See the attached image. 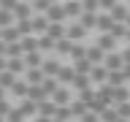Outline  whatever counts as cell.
I'll list each match as a JSON object with an SVG mask.
<instances>
[{"label": "cell", "instance_id": "13", "mask_svg": "<svg viewBox=\"0 0 130 122\" xmlns=\"http://www.w3.org/2000/svg\"><path fill=\"white\" fill-rule=\"evenodd\" d=\"M89 81H95V84H106V81H108V71H106L103 65H95L92 73H89Z\"/></svg>", "mask_w": 130, "mask_h": 122}, {"label": "cell", "instance_id": "35", "mask_svg": "<svg viewBox=\"0 0 130 122\" xmlns=\"http://www.w3.org/2000/svg\"><path fill=\"white\" fill-rule=\"evenodd\" d=\"M65 16H81V3H62Z\"/></svg>", "mask_w": 130, "mask_h": 122}, {"label": "cell", "instance_id": "40", "mask_svg": "<svg viewBox=\"0 0 130 122\" xmlns=\"http://www.w3.org/2000/svg\"><path fill=\"white\" fill-rule=\"evenodd\" d=\"M6 122H24V117L19 114V109H11V111H8V117H6Z\"/></svg>", "mask_w": 130, "mask_h": 122}, {"label": "cell", "instance_id": "8", "mask_svg": "<svg viewBox=\"0 0 130 122\" xmlns=\"http://www.w3.org/2000/svg\"><path fill=\"white\" fill-rule=\"evenodd\" d=\"M95 98L100 100V103L111 106V103H114V87H108V84H100V89L95 92Z\"/></svg>", "mask_w": 130, "mask_h": 122}, {"label": "cell", "instance_id": "14", "mask_svg": "<svg viewBox=\"0 0 130 122\" xmlns=\"http://www.w3.org/2000/svg\"><path fill=\"white\" fill-rule=\"evenodd\" d=\"M79 24L84 27V30H95V27H98V14H87V11H81Z\"/></svg>", "mask_w": 130, "mask_h": 122}, {"label": "cell", "instance_id": "17", "mask_svg": "<svg viewBox=\"0 0 130 122\" xmlns=\"http://www.w3.org/2000/svg\"><path fill=\"white\" fill-rule=\"evenodd\" d=\"M24 71H27V68H24V57H14V60H8V73L22 76Z\"/></svg>", "mask_w": 130, "mask_h": 122}, {"label": "cell", "instance_id": "52", "mask_svg": "<svg viewBox=\"0 0 130 122\" xmlns=\"http://www.w3.org/2000/svg\"><path fill=\"white\" fill-rule=\"evenodd\" d=\"M119 122H125V119H119Z\"/></svg>", "mask_w": 130, "mask_h": 122}, {"label": "cell", "instance_id": "33", "mask_svg": "<svg viewBox=\"0 0 130 122\" xmlns=\"http://www.w3.org/2000/svg\"><path fill=\"white\" fill-rule=\"evenodd\" d=\"M38 52H54V41L49 35H41L38 38Z\"/></svg>", "mask_w": 130, "mask_h": 122}, {"label": "cell", "instance_id": "15", "mask_svg": "<svg viewBox=\"0 0 130 122\" xmlns=\"http://www.w3.org/2000/svg\"><path fill=\"white\" fill-rule=\"evenodd\" d=\"M111 27H114L111 16H108V14H98V27H95V30H100L103 35H108V33H111Z\"/></svg>", "mask_w": 130, "mask_h": 122}, {"label": "cell", "instance_id": "7", "mask_svg": "<svg viewBox=\"0 0 130 122\" xmlns=\"http://www.w3.org/2000/svg\"><path fill=\"white\" fill-rule=\"evenodd\" d=\"M87 60H89L92 65H103V60H106V52H103L100 46H98V43H95V46H87Z\"/></svg>", "mask_w": 130, "mask_h": 122}, {"label": "cell", "instance_id": "19", "mask_svg": "<svg viewBox=\"0 0 130 122\" xmlns=\"http://www.w3.org/2000/svg\"><path fill=\"white\" fill-rule=\"evenodd\" d=\"M43 65V57H41V52H35V54H24V68L27 71H32V68H41Z\"/></svg>", "mask_w": 130, "mask_h": 122}, {"label": "cell", "instance_id": "3", "mask_svg": "<svg viewBox=\"0 0 130 122\" xmlns=\"http://www.w3.org/2000/svg\"><path fill=\"white\" fill-rule=\"evenodd\" d=\"M60 68H62V65L57 63L54 57H46V60H43V65H41V71H43V76H46V79H57Z\"/></svg>", "mask_w": 130, "mask_h": 122}, {"label": "cell", "instance_id": "47", "mask_svg": "<svg viewBox=\"0 0 130 122\" xmlns=\"http://www.w3.org/2000/svg\"><path fill=\"white\" fill-rule=\"evenodd\" d=\"M0 100H6V89L3 87H0Z\"/></svg>", "mask_w": 130, "mask_h": 122}, {"label": "cell", "instance_id": "36", "mask_svg": "<svg viewBox=\"0 0 130 122\" xmlns=\"http://www.w3.org/2000/svg\"><path fill=\"white\" fill-rule=\"evenodd\" d=\"M108 35H111L114 41H117V38H125V35H127V24H114Z\"/></svg>", "mask_w": 130, "mask_h": 122}, {"label": "cell", "instance_id": "9", "mask_svg": "<svg viewBox=\"0 0 130 122\" xmlns=\"http://www.w3.org/2000/svg\"><path fill=\"white\" fill-rule=\"evenodd\" d=\"M24 79H27V84H30V87H38V84H43V79H46V76H43V71H41V68H32V71H24Z\"/></svg>", "mask_w": 130, "mask_h": 122}, {"label": "cell", "instance_id": "34", "mask_svg": "<svg viewBox=\"0 0 130 122\" xmlns=\"http://www.w3.org/2000/svg\"><path fill=\"white\" fill-rule=\"evenodd\" d=\"M73 87L79 89V92H87V89H92V87H89V76H76V79H73Z\"/></svg>", "mask_w": 130, "mask_h": 122}, {"label": "cell", "instance_id": "21", "mask_svg": "<svg viewBox=\"0 0 130 122\" xmlns=\"http://www.w3.org/2000/svg\"><path fill=\"white\" fill-rule=\"evenodd\" d=\"M27 89H30V84H27V81H16L8 92H11V95H16V98H22V100H27Z\"/></svg>", "mask_w": 130, "mask_h": 122}, {"label": "cell", "instance_id": "1", "mask_svg": "<svg viewBox=\"0 0 130 122\" xmlns=\"http://www.w3.org/2000/svg\"><path fill=\"white\" fill-rule=\"evenodd\" d=\"M103 68L108 73H117V71H122V68H125V63H122V54H117V52H114V54H106V60H103Z\"/></svg>", "mask_w": 130, "mask_h": 122}, {"label": "cell", "instance_id": "43", "mask_svg": "<svg viewBox=\"0 0 130 122\" xmlns=\"http://www.w3.org/2000/svg\"><path fill=\"white\" fill-rule=\"evenodd\" d=\"M122 63L130 65V49H125V52H122Z\"/></svg>", "mask_w": 130, "mask_h": 122}, {"label": "cell", "instance_id": "6", "mask_svg": "<svg viewBox=\"0 0 130 122\" xmlns=\"http://www.w3.org/2000/svg\"><path fill=\"white\" fill-rule=\"evenodd\" d=\"M84 35H87V30H84L79 22H76V24H71V27L65 30V38H68V41H73V43H81V38H84Z\"/></svg>", "mask_w": 130, "mask_h": 122}, {"label": "cell", "instance_id": "12", "mask_svg": "<svg viewBox=\"0 0 130 122\" xmlns=\"http://www.w3.org/2000/svg\"><path fill=\"white\" fill-rule=\"evenodd\" d=\"M19 43H22V54H35V52H38V38H35V35H27V38H22Z\"/></svg>", "mask_w": 130, "mask_h": 122}, {"label": "cell", "instance_id": "45", "mask_svg": "<svg viewBox=\"0 0 130 122\" xmlns=\"http://www.w3.org/2000/svg\"><path fill=\"white\" fill-rule=\"evenodd\" d=\"M122 76H125V81L130 79V65H125V68H122Z\"/></svg>", "mask_w": 130, "mask_h": 122}, {"label": "cell", "instance_id": "22", "mask_svg": "<svg viewBox=\"0 0 130 122\" xmlns=\"http://www.w3.org/2000/svg\"><path fill=\"white\" fill-rule=\"evenodd\" d=\"M98 46L103 49L106 54H114V46H117V41H114L111 35H100V38H98Z\"/></svg>", "mask_w": 130, "mask_h": 122}, {"label": "cell", "instance_id": "2", "mask_svg": "<svg viewBox=\"0 0 130 122\" xmlns=\"http://www.w3.org/2000/svg\"><path fill=\"white\" fill-rule=\"evenodd\" d=\"M46 19H49V24H65V8L60 6V3H54V6L46 11Z\"/></svg>", "mask_w": 130, "mask_h": 122}, {"label": "cell", "instance_id": "41", "mask_svg": "<svg viewBox=\"0 0 130 122\" xmlns=\"http://www.w3.org/2000/svg\"><path fill=\"white\" fill-rule=\"evenodd\" d=\"M8 111H11V103H8V100H0V117H3V119L8 117Z\"/></svg>", "mask_w": 130, "mask_h": 122}, {"label": "cell", "instance_id": "28", "mask_svg": "<svg viewBox=\"0 0 130 122\" xmlns=\"http://www.w3.org/2000/svg\"><path fill=\"white\" fill-rule=\"evenodd\" d=\"M127 98H130V89L127 87H117V89H114V103H117V106L127 103Z\"/></svg>", "mask_w": 130, "mask_h": 122}, {"label": "cell", "instance_id": "42", "mask_svg": "<svg viewBox=\"0 0 130 122\" xmlns=\"http://www.w3.org/2000/svg\"><path fill=\"white\" fill-rule=\"evenodd\" d=\"M81 122H100V117H98V114H92V111H87L84 117H81Z\"/></svg>", "mask_w": 130, "mask_h": 122}, {"label": "cell", "instance_id": "26", "mask_svg": "<svg viewBox=\"0 0 130 122\" xmlns=\"http://www.w3.org/2000/svg\"><path fill=\"white\" fill-rule=\"evenodd\" d=\"M16 81H19V79H16L14 73H8V71H3V73H0V87H3V89H11Z\"/></svg>", "mask_w": 130, "mask_h": 122}, {"label": "cell", "instance_id": "11", "mask_svg": "<svg viewBox=\"0 0 130 122\" xmlns=\"http://www.w3.org/2000/svg\"><path fill=\"white\" fill-rule=\"evenodd\" d=\"M52 103H54L57 109H62V106H68V103H71V92L60 87V89L54 92V95H52Z\"/></svg>", "mask_w": 130, "mask_h": 122}, {"label": "cell", "instance_id": "37", "mask_svg": "<svg viewBox=\"0 0 130 122\" xmlns=\"http://www.w3.org/2000/svg\"><path fill=\"white\" fill-rule=\"evenodd\" d=\"M100 122H119V114H117V109H106V111L100 114Z\"/></svg>", "mask_w": 130, "mask_h": 122}, {"label": "cell", "instance_id": "51", "mask_svg": "<svg viewBox=\"0 0 130 122\" xmlns=\"http://www.w3.org/2000/svg\"><path fill=\"white\" fill-rule=\"evenodd\" d=\"M52 122H60V119H52Z\"/></svg>", "mask_w": 130, "mask_h": 122}, {"label": "cell", "instance_id": "5", "mask_svg": "<svg viewBox=\"0 0 130 122\" xmlns=\"http://www.w3.org/2000/svg\"><path fill=\"white\" fill-rule=\"evenodd\" d=\"M14 19H32V3H14Z\"/></svg>", "mask_w": 130, "mask_h": 122}, {"label": "cell", "instance_id": "30", "mask_svg": "<svg viewBox=\"0 0 130 122\" xmlns=\"http://www.w3.org/2000/svg\"><path fill=\"white\" fill-rule=\"evenodd\" d=\"M14 57H24L22 54V43H8L6 46V60H14Z\"/></svg>", "mask_w": 130, "mask_h": 122}, {"label": "cell", "instance_id": "44", "mask_svg": "<svg viewBox=\"0 0 130 122\" xmlns=\"http://www.w3.org/2000/svg\"><path fill=\"white\" fill-rule=\"evenodd\" d=\"M3 71H8V60H6V57H0V73H3Z\"/></svg>", "mask_w": 130, "mask_h": 122}, {"label": "cell", "instance_id": "27", "mask_svg": "<svg viewBox=\"0 0 130 122\" xmlns=\"http://www.w3.org/2000/svg\"><path fill=\"white\" fill-rule=\"evenodd\" d=\"M16 30H19L22 38H27V35H32V22L30 19H19V22H16Z\"/></svg>", "mask_w": 130, "mask_h": 122}, {"label": "cell", "instance_id": "49", "mask_svg": "<svg viewBox=\"0 0 130 122\" xmlns=\"http://www.w3.org/2000/svg\"><path fill=\"white\" fill-rule=\"evenodd\" d=\"M125 38H127V41H130V30H127V35H125Z\"/></svg>", "mask_w": 130, "mask_h": 122}, {"label": "cell", "instance_id": "10", "mask_svg": "<svg viewBox=\"0 0 130 122\" xmlns=\"http://www.w3.org/2000/svg\"><path fill=\"white\" fill-rule=\"evenodd\" d=\"M54 114H57V106L52 103V100L38 103V117H43V119H54Z\"/></svg>", "mask_w": 130, "mask_h": 122}, {"label": "cell", "instance_id": "48", "mask_svg": "<svg viewBox=\"0 0 130 122\" xmlns=\"http://www.w3.org/2000/svg\"><path fill=\"white\" fill-rule=\"evenodd\" d=\"M35 122H52V119H43V117H38V119H35Z\"/></svg>", "mask_w": 130, "mask_h": 122}, {"label": "cell", "instance_id": "25", "mask_svg": "<svg viewBox=\"0 0 130 122\" xmlns=\"http://www.w3.org/2000/svg\"><path fill=\"white\" fill-rule=\"evenodd\" d=\"M71 60H73V63H79V60H87V46H84V43H73Z\"/></svg>", "mask_w": 130, "mask_h": 122}, {"label": "cell", "instance_id": "31", "mask_svg": "<svg viewBox=\"0 0 130 122\" xmlns=\"http://www.w3.org/2000/svg\"><path fill=\"white\" fill-rule=\"evenodd\" d=\"M52 6H54V3H49V0H35V3H32V11L41 14V16H46V11H49Z\"/></svg>", "mask_w": 130, "mask_h": 122}, {"label": "cell", "instance_id": "18", "mask_svg": "<svg viewBox=\"0 0 130 122\" xmlns=\"http://www.w3.org/2000/svg\"><path fill=\"white\" fill-rule=\"evenodd\" d=\"M19 114H22L24 119H30V117H35V114H38V106L32 103V100H22V106H19Z\"/></svg>", "mask_w": 130, "mask_h": 122}, {"label": "cell", "instance_id": "50", "mask_svg": "<svg viewBox=\"0 0 130 122\" xmlns=\"http://www.w3.org/2000/svg\"><path fill=\"white\" fill-rule=\"evenodd\" d=\"M0 122H6V119H3V117H0Z\"/></svg>", "mask_w": 130, "mask_h": 122}, {"label": "cell", "instance_id": "39", "mask_svg": "<svg viewBox=\"0 0 130 122\" xmlns=\"http://www.w3.org/2000/svg\"><path fill=\"white\" fill-rule=\"evenodd\" d=\"M117 114H119V119L130 122V103H119L117 106Z\"/></svg>", "mask_w": 130, "mask_h": 122}, {"label": "cell", "instance_id": "23", "mask_svg": "<svg viewBox=\"0 0 130 122\" xmlns=\"http://www.w3.org/2000/svg\"><path fill=\"white\" fill-rule=\"evenodd\" d=\"M54 52H57V54H68V57H71V52H73V41H68V38L57 41V43H54Z\"/></svg>", "mask_w": 130, "mask_h": 122}, {"label": "cell", "instance_id": "38", "mask_svg": "<svg viewBox=\"0 0 130 122\" xmlns=\"http://www.w3.org/2000/svg\"><path fill=\"white\" fill-rule=\"evenodd\" d=\"M54 119H60V122H68V119H73V114H71V109H68V106H62V109H57Z\"/></svg>", "mask_w": 130, "mask_h": 122}, {"label": "cell", "instance_id": "4", "mask_svg": "<svg viewBox=\"0 0 130 122\" xmlns=\"http://www.w3.org/2000/svg\"><path fill=\"white\" fill-rule=\"evenodd\" d=\"M32 35H35V33H38V38L41 35H46V30H49V19L46 16H41V14H32Z\"/></svg>", "mask_w": 130, "mask_h": 122}, {"label": "cell", "instance_id": "24", "mask_svg": "<svg viewBox=\"0 0 130 122\" xmlns=\"http://www.w3.org/2000/svg\"><path fill=\"white\" fill-rule=\"evenodd\" d=\"M41 87H43V95L52 98L57 89H60V81H57V79H43V84H41Z\"/></svg>", "mask_w": 130, "mask_h": 122}, {"label": "cell", "instance_id": "32", "mask_svg": "<svg viewBox=\"0 0 130 122\" xmlns=\"http://www.w3.org/2000/svg\"><path fill=\"white\" fill-rule=\"evenodd\" d=\"M108 87H125V76H122V71H117V73H108Z\"/></svg>", "mask_w": 130, "mask_h": 122}, {"label": "cell", "instance_id": "16", "mask_svg": "<svg viewBox=\"0 0 130 122\" xmlns=\"http://www.w3.org/2000/svg\"><path fill=\"white\" fill-rule=\"evenodd\" d=\"M65 30H68L65 24H49L46 35H49V38H52V41H54V43H57V41H62V38H65Z\"/></svg>", "mask_w": 130, "mask_h": 122}, {"label": "cell", "instance_id": "20", "mask_svg": "<svg viewBox=\"0 0 130 122\" xmlns=\"http://www.w3.org/2000/svg\"><path fill=\"white\" fill-rule=\"evenodd\" d=\"M73 79H76V71H73V65H68V68H60V73H57V81H65V84H73Z\"/></svg>", "mask_w": 130, "mask_h": 122}, {"label": "cell", "instance_id": "29", "mask_svg": "<svg viewBox=\"0 0 130 122\" xmlns=\"http://www.w3.org/2000/svg\"><path fill=\"white\" fill-rule=\"evenodd\" d=\"M68 109H71V114H73V117H79V119L87 114V106L81 103V100H71V106H68Z\"/></svg>", "mask_w": 130, "mask_h": 122}, {"label": "cell", "instance_id": "46", "mask_svg": "<svg viewBox=\"0 0 130 122\" xmlns=\"http://www.w3.org/2000/svg\"><path fill=\"white\" fill-rule=\"evenodd\" d=\"M0 57H6V43L0 41Z\"/></svg>", "mask_w": 130, "mask_h": 122}]
</instances>
